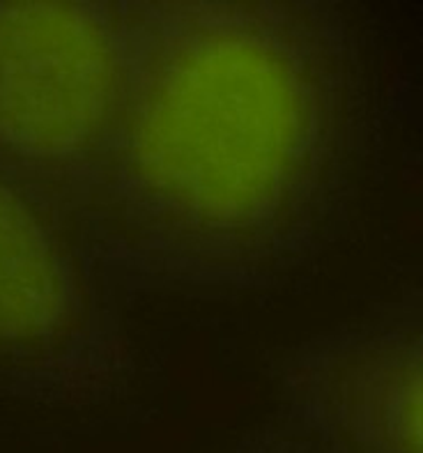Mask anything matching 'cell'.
<instances>
[{"label": "cell", "instance_id": "cell-1", "mask_svg": "<svg viewBox=\"0 0 423 453\" xmlns=\"http://www.w3.org/2000/svg\"><path fill=\"white\" fill-rule=\"evenodd\" d=\"M127 88L86 219L125 290L251 293L320 256L368 150L348 19L320 0H125Z\"/></svg>", "mask_w": 423, "mask_h": 453}, {"label": "cell", "instance_id": "cell-2", "mask_svg": "<svg viewBox=\"0 0 423 453\" xmlns=\"http://www.w3.org/2000/svg\"><path fill=\"white\" fill-rule=\"evenodd\" d=\"M125 288L86 217L0 166V396L90 408L134 380Z\"/></svg>", "mask_w": 423, "mask_h": 453}, {"label": "cell", "instance_id": "cell-3", "mask_svg": "<svg viewBox=\"0 0 423 453\" xmlns=\"http://www.w3.org/2000/svg\"><path fill=\"white\" fill-rule=\"evenodd\" d=\"M127 63L125 3H0V166L86 217Z\"/></svg>", "mask_w": 423, "mask_h": 453}, {"label": "cell", "instance_id": "cell-5", "mask_svg": "<svg viewBox=\"0 0 423 453\" xmlns=\"http://www.w3.org/2000/svg\"><path fill=\"white\" fill-rule=\"evenodd\" d=\"M242 453H320L311 442H306L297 433L288 431L281 426L276 431L258 435L256 442H251Z\"/></svg>", "mask_w": 423, "mask_h": 453}, {"label": "cell", "instance_id": "cell-4", "mask_svg": "<svg viewBox=\"0 0 423 453\" xmlns=\"http://www.w3.org/2000/svg\"><path fill=\"white\" fill-rule=\"evenodd\" d=\"M419 293L299 345L279 375L286 428L320 453H421Z\"/></svg>", "mask_w": 423, "mask_h": 453}]
</instances>
